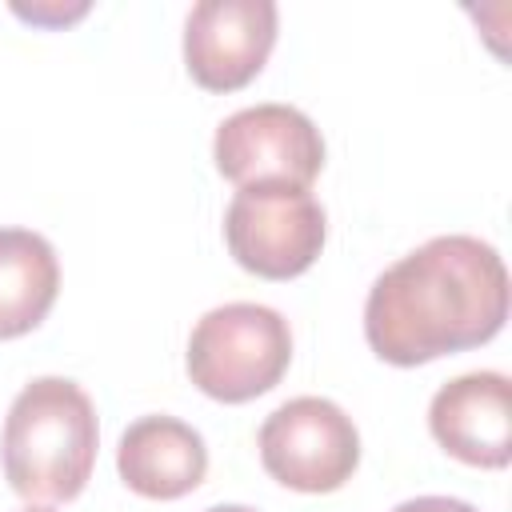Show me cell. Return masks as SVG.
<instances>
[{
	"instance_id": "6da1fadb",
	"label": "cell",
	"mask_w": 512,
	"mask_h": 512,
	"mask_svg": "<svg viewBox=\"0 0 512 512\" xmlns=\"http://www.w3.org/2000/svg\"><path fill=\"white\" fill-rule=\"evenodd\" d=\"M508 320V272L476 236H432L376 276L364 300L368 348L400 368L488 344Z\"/></svg>"
},
{
	"instance_id": "7a4b0ae2",
	"label": "cell",
	"mask_w": 512,
	"mask_h": 512,
	"mask_svg": "<svg viewBox=\"0 0 512 512\" xmlns=\"http://www.w3.org/2000/svg\"><path fill=\"white\" fill-rule=\"evenodd\" d=\"M96 444L100 424L88 392L64 376H40L4 416V476L24 500H72L92 476Z\"/></svg>"
},
{
	"instance_id": "3957f363",
	"label": "cell",
	"mask_w": 512,
	"mask_h": 512,
	"mask_svg": "<svg viewBox=\"0 0 512 512\" xmlns=\"http://www.w3.org/2000/svg\"><path fill=\"white\" fill-rule=\"evenodd\" d=\"M292 360L288 320L268 304H220L188 336L192 384L224 404H244L280 384Z\"/></svg>"
},
{
	"instance_id": "277c9868",
	"label": "cell",
	"mask_w": 512,
	"mask_h": 512,
	"mask_svg": "<svg viewBox=\"0 0 512 512\" xmlns=\"http://www.w3.org/2000/svg\"><path fill=\"white\" fill-rule=\"evenodd\" d=\"M324 236V208L308 188H240L224 216V240L232 260L264 280H288L308 272L324 248Z\"/></svg>"
},
{
	"instance_id": "5b68a950",
	"label": "cell",
	"mask_w": 512,
	"mask_h": 512,
	"mask_svg": "<svg viewBox=\"0 0 512 512\" xmlns=\"http://www.w3.org/2000/svg\"><path fill=\"white\" fill-rule=\"evenodd\" d=\"M260 464L296 492H336L360 464L352 416L324 396H296L260 424Z\"/></svg>"
},
{
	"instance_id": "8992f818",
	"label": "cell",
	"mask_w": 512,
	"mask_h": 512,
	"mask_svg": "<svg viewBox=\"0 0 512 512\" xmlns=\"http://www.w3.org/2000/svg\"><path fill=\"white\" fill-rule=\"evenodd\" d=\"M212 156L236 188H308L324 168V136L292 104H256L232 112L216 128Z\"/></svg>"
},
{
	"instance_id": "52a82bcc",
	"label": "cell",
	"mask_w": 512,
	"mask_h": 512,
	"mask_svg": "<svg viewBox=\"0 0 512 512\" xmlns=\"http://www.w3.org/2000/svg\"><path fill=\"white\" fill-rule=\"evenodd\" d=\"M276 44L272 0H200L184 24V64L208 92L244 88Z\"/></svg>"
},
{
	"instance_id": "ba28073f",
	"label": "cell",
	"mask_w": 512,
	"mask_h": 512,
	"mask_svg": "<svg viewBox=\"0 0 512 512\" xmlns=\"http://www.w3.org/2000/svg\"><path fill=\"white\" fill-rule=\"evenodd\" d=\"M436 444L476 468H504L512 460V384L504 372H464L448 380L428 404Z\"/></svg>"
},
{
	"instance_id": "9c48e42d",
	"label": "cell",
	"mask_w": 512,
	"mask_h": 512,
	"mask_svg": "<svg viewBox=\"0 0 512 512\" xmlns=\"http://www.w3.org/2000/svg\"><path fill=\"white\" fill-rule=\"evenodd\" d=\"M120 480L148 500H180L208 472L204 436L176 416H140L116 448Z\"/></svg>"
},
{
	"instance_id": "30bf717a",
	"label": "cell",
	"mask_w": 512,
	"mask_h": 512,
	"mask_svg": "<svg viewBox=\"0 0 512 512\" xmlns=\"http://www.w3.org/2000/svg\"><path fill=\"white\" fill-rule=\"evenodd\" d=\"M60 292L52 244L28 228H0V340L32 332Z\"/></svg>"
},
{
	"instance_id": "8fae6325",
	"label": "cell",
	"mask_w": 512,
	"mask_h": 512,
	"mask_svg": "<svg viewBox=\"0 0 512 512\" xmlns=\"http://www.w3.org/2000/svg\"><path fill=\"white\" fill-rule=\"evenodd\" d=\"M392 512H476V508L468 500H456V496H416V500L396 504Z\"/></svg>"
},
{
	"instance_id": "7c38bea8",
	"label": "cell",
	"mask_w": 512,
	"mask_h": 512,
	"mask_svg": "<svg viewBox=\"0 0 512 512\" xmlns=\"http://www.w3.org/2000/svg\"><path fill=\"white\" fill-rule=\"evenodd\" d=\"M204 512H256V508H248V504H212Z\"/></svg>"
},
{
	"instance_id": "4fadbf2b",
	"label": "cell",
	"mask_w": 512,
	"mask_h": 512,
	"mask_svg": "<svg viewBox=\"0 0 512 512\" xmlns=\"http://www.w3.org/2000/svg\"><path fill=\"white\" fill-rule=\"evenodd\" d=\"M24 512H52V508H24Z\"/></svg>"
}]
</instances>
